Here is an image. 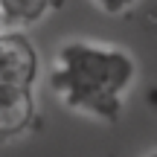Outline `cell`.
Masks as SVG:
<instances>
[{
	"instance_id": "cell-1",
	"label": "cell",
	"mask_w": 157,
	"mask_h": 157,
	"mask_svg": "<svg viewBox=\"0 0 157 157\" xmlns=\"http://www.w3.org/2000/svg\"><path fill=\"white\" fill-rule=\"evenodd\" d=\"M134 78L137 61L128 50L99 41H67L56 52L50 87L64 108L113 122L125 108Z\"/></svg>"
},
{
	"instance_id": "cell-2",
	"label": "cell",
	"mask_w": 157,
	"mask_h": 157,
	"mask_svg": "<svg viewBox=\"0 0 157 157\" xmlns=\"http://www.w3.org/2000/svg\"><path fill=\"white\" fill-rule=\"evenodd\" d=\"M38 78V50L21 29L0 32V82L32 87Z\"/></svg>"
},
{
	"instance_id": "cell-3",
	"label": "cell",
	"mask_w": 157,
	"mask_h": 157,
	"mask_svg": "<svg viewBox=\"0 0 157 157\" xmlns=\"http://www.w3.org/2000/svg\"><path fill=\"white\" fill-rule=\"evenodd\" d=\"M35 119V93L26 84L0 82V140L21 137Z\"/></svg>"
},
{
	"instance_id": "cell-4",
	"label": "cell",
	"mask_w": 157,
	"mask_h": 157,
	"mask_svg": "<svg viewBox=\"0 0 157 157\" xmlns=\"http://www.w3.org/2000/svg\"><path fill=\"white\" fill-rule=\"evenodd\" d=\"M50 9L52 0H0V21L9 29H23L41 23Z\"/></svg>"
},
{
	"instance_id": "cell-5",
	"label": "cell",
	"mask_w": 157,
	"mask_h": 157,
	"mask_svg": "<svg viewBox=\"0 0 157 157\" xmlns=\"http://www.w3.org/2000/svg\"><path fill=\"white\" fill-rule=\"evenodd\" d=\"M140 3V0H93V6L96 9H102L105 15H113V17H119V15H128L134 6Z\"/></svg>"
},
{
	"instance_id": "cell-6",
	"label": "cell",
	"mask_w": 157,
	"mask_h": 157,
	"mask_svg": "<svg viewBox=\"0 0 157 157\" xmlns=\"http://www.w3.org/2000/svg\"><path fill=\"white\" fill-rule=\"evenodd\" d=\"M146 157H157V148H154V151H148V154H146Z\"/></svg>"
},
{
	"instance_id": "cell-7",
	"label": "cell",
	"mask_w": 157,
	"mask_h": 157,
	"mask_svg": "<svg viewBox=\"0 0 157 157\" xmlns=\"http://www.w3.org/2000/svg\"><path fill=\"white\" fill-rule=\"evenodd\" d=\"M0 26H3V21H0Z\"/></svg>"
}]
</instances>
